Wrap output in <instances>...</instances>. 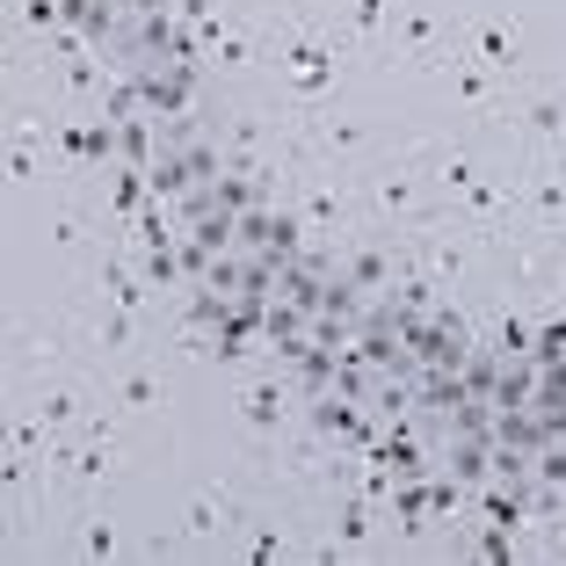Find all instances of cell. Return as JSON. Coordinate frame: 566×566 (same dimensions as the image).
Masks as SVG:
<instances>
[{
    "label": "cell",
    "instance_id": "cell-2",
    "mask_svg": "<svg viewBox=\"0 0 566 566\" xmlns=\"http://www.w3.org/2000/svg\"><path fill=\"white\" fill-rule=\"evenodd\" d=\"M73 342H81V356L87 364H132L138 356V342H146V313H132V305H87V319L73 327Z\"/></svg>",
    "mask_w": 566,
    "mask_h": 566
},
{
    "label": "cell",
    "instance_id": "cell-7",
    "mask_svg": "<svg viewBox=\"0 0 566 566\" xmlns=\"http://www.w3.org/2000/svg\"><path fill=\"white\" fill-rule=\"evenodd\" d=\"M95 298L132 305V313H153V283H146V269H132L117 248H109V254H102V269H95Z\"/></svg>",
    "mask_w": 566,
    "mask_h": 566
},
{
    "label": "cell",
    "instance_id": "cell-1",
    "mask_svg": "<svg viewBox=\"0 0 566 566\" xmlns=\"http://www.w3.org/2000/svg\"><path fill=\"white\" fill-rule=\"evenodd\" d=\"M392 59L407 73H436L443 81L458 59H465V22H458V0H400V15L385 30Z\"/></svg>",
    "mask_w": 566,
    "mask_h": 566
},
{
    "label": "cell",
    "instance_id": "cell-13",
    "mask_svg": "<svg viewBox=\"0 0 566 566\" xmlns=\"http://www.w3.org/2000/svg\"><path fill=\"white\" fill-rule=\"evenodd\" d=\"M552 87H559V95H566V73H559V81H552Z\"/></svg>",
    "mask_w": 566,
    "mask_h": 566
},
{
    "label": "cell",
    "instance_id": "cell-8",
    "mask_svg": "<svg viewBox=\"0 0 566 566\" xmlns=\"http://www.w3.org/2000/svg\"><path fill=\"white\" fill-rule=\"evenodd\" d=\"M95 233H102V218L87 211L81 197H66V203H59V211H51V240H59V248H87V240H95Z\"/></svg>",
    "mask_w": 566,
    "mask_h": 566
},
{
    "label": "cell",
    "instance_id": "cell-12",
    "mask_svg": "<svg viewBox=\"0 0 566 566\" xmlns=\"http://www.w3.org/2000/svg\"><path fill=\"white\" fill-rule=\"evenodd\" d=\"M559 516H566V509H559ZM552 552H566V523H552Z\"/></svg>",
    "mask_w": 566,
    "mask_h": 566
},
{
    "label": "cell",
    "instance_id": "cell-10",
    "mask_svg": "<svg viewBox=\"0 0 566 566\" xmlns=\"http://www.w3.org/2000/svg\"><path fill=\"white\" fill-rule=\"evenodd\" d=\"M537 486H566V443H552L545 458H537V472H531Z\"/></svg>",
    "mask_w": 566,
    "mask_h": 566
},
{
    "label": "cell",
    "instance_id": "cell-5",
    "mask_svg": "<svg viewBox=\"0 0 566 566\" xmlns=\"http://www.w3.org/2000/svg\"><path fill=\"white\" fill-rule=\"evenodd\" d=\"M465 51L480 59L486 73L516 81V73H523V22H509V15H480V22H465Z\"/></svg>",
    "mask_w": 566,
    "mask_h": 566
},
{
    "label": "cell",
    "instance_id": "cell-11",
    "mask_svg": "<svg viewBox=\"0 0 566 566\" xmlns=\"http://www.w3.org/2000/svg\"><path fill=\"white\" fill-rule=\"evenodd\" d=\"M254 559H276V552H291V537H283V531H254Z\"/></svg>",
    "mask_w": 566,
    "mask_h": 566
},
{
    "label": "cell",
    "instance_id": "cell-3",
    "mask_svg": "<svg viewBox=\"0 0 566 566\" xmlns=\"http://www.w3.org/2000/svg\"><path fill=\"white\" fill-rule=\"evenodd\" d=\"M240 523H248V494L226 486V480H203L197 494H189V509H182V537L189 545H226Z\"/></svg>",
    "mask_w": 566,
    "mask_h": 566
},
{
    "label": "cell",
    "instance_id": "cell-4",
    "mask_svg": "<svg viewBox=\"0 0 566 566\" xmlns=\"http://www.w3.org/2000/svg\"><path fill=\"white\" fill-rule=\"evenodd\" d=\"M233 407H240V429H248V436H262V443H283V436H291V385H283L276 370L248 378Z\"/></svg>",
    "mask_w": 566,
    "mask_h": 566
},
{
    "label": "cell",
    "instance_id": "cell-9",
    "mask_svg": "<svg viewBox=\"0 0 566 566\" xmlns=\"http://www.w3.org/2000/svg\"><path fill=\"white\" fill-rule=\"evenodd\" d=\"M81 552H87V559H117V552H124L117 523L102 516V509H87V516H81Z\"/></svg>",
    "mask_w": 566,
    "mask_h": 566
},
{
    "label": "cell",
    "instance_id": "cell-6",
    "mask_svg": "<svg viewBox=\"0 0 566 566\" xmlns=\"http://www.w3.org/2000/svg\"><path fill=\"white\" fill-rule=\"evenodd\" d=\"M102 400L117 407V415H160L167 407V378L146 364H109L102 370Z\"/></svg>",
    "mask_w": 566,
    "mask_h": 566
}]
</instances>
